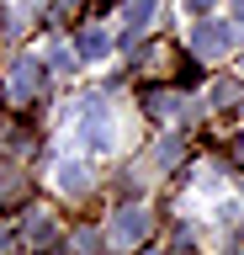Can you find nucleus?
Wrapping results in <instances>:
<instances>
[{"label":"nucleus","mask_w":244,"mask_h":255,"mask_svg":"<svg viewBox=\"0 0 244 255\" xmlns=\"http://www.w3.org/2000/svg\"><path fill=\"white\" fill-rule=\"evenodd\" d=\"M228 43H234V27H223V21H202V27H191V53H196V59H218Z\"/></svg>","instance_id":"1"},{"label":"nucleus","mask_w":244,"mask_h":255,"mask_svg":"<svg viewBox=\"0 0 244 255\" xmlns=\"http://www.w3.org/2000/svg\"><path fill=\"white\" fill-rule=\"evenodd\" d=\"M80 128H85V143H90V149H112V143H117V128H112V117L101 112V101H90V107H85Z\"/></svg>","instance_id":"2"},{"label":"nucleus","mask_w":244,"mask_h":255,"mask_svg":"<svg viewBox=\"0 0 244 255\" xmlns=\"http://www.w3.org/2000/svg\"><path fill=\"white\" fill-rule=\"evenodd\" d=\"M144 234H149V213L144 207H122L112 218V245H138Z\"/></svg>","instance_id":"3"},{"label":"nucleus","mask_w":244,"mask_h":255,"mask_svg":"<svg viewBox=\"0 0 244 255\" xmlns=\"http://www.w3.org/2000/svg\"><path fill=\"white\" fill-rule=\"evenodd\" d=\"M37 75H43V69H37L32 59H21L16 69H11V96H16V101H27V96L37 91Z\"/></svg>","instance_id":"4"},{"label":"nucleus","mask_w":244,"mask_h":255,"mask_svg":"<svg viewBox=\"0 0 244 255\" xmlns=\"http://www.w3.org/2000/svg\"><path fill=\"white\" fill-rule=\"evenodd\" d=\"M154 11H160V0H133L128 16H122V27H128V32H144L149 21H154Z\"/></svg>","instance_id":"5"},{"label":"nucleus","mask_w":244,"mask_h":255,"mask_svg":"<svg viewBox=\"0 0 244 255\" xmlns=\"http://www.w3.org/2000/svg\"><path fill=\"white\" fill-rule=\"evenodd\" d=\"M80 53H85V59H106V53H112V37H106L101 27L80 32Z\"/></svg>","instance_id":"6"},{"label":"nucleus","mask_w":244,"mask_h":255,"mask_svg":"<svg viewBox=\"0 0 244 255\" xmlns=\"http://www.w3.org/2000/svg\"><path fill=\"white\" fill-rule=\"evenodd\" d=\"M59 186H64V191H85V186H90L85 165H59Z\"/></svg>","instance_id":"7"},{"label":"nucleus","mask_w":244,"mask_h":255,"mask_svg":"<svg viewBox=\"0 0 244 255\" xmlns=\"http://www.w3.org/2000/svg\"><path fill=\"white\" fill-rule=\"evenodd\" d=\"M239 80H218V91H212V101H218V107H228V101H239Z\"/></svg>","instance_id":"8"},{"label":"nucleus","mask_w":244,"mask_h":255,"mask_svg":"<svg viewBox=\"0 0 244 255\" xmlns=\"http://www.w3.org/2000/svg\"><path fill=\"white\" fill-rule=\"evenodd\" d=\"M48 234H53V218H32V223H27V239H32V245L48 239Z\"/></svg>","instance_id":"9"},{"label":"nucleus","mask_w":244,"mask_h":255,"mask_svg":"<svg viewBox=\"0 0 244 255\" xmlns=\"http://www.w3.org/2000/svg\"><path fill=\"white\" fill-rule=\"evenodd\" d=\"M21 191V170H11V175H0V202H5V197H16Z\"/></svg>","instance_id":"10"},{"label":"nucleus","mask_w":244,"mask_h":255,"mask_svg":"<svg viewBox=\"0 0 244 255\" xmlns=\"http://www.w3.org/2000/svg\"><path fill=\"white\" fill-rule=\"evenodd\" d=\"M207 5H212V0H186V11H207Z\"/></svg>","instance_id":"11"},{"label":"nucleus","mask_w":244,"mask_h":255,"mask_svg":"<svg viewBox=\"0 0 244 255\" xmlns=\"http://www.w3.org/2000/svg\"><path fill=\"white\" fill-rule=\"evenodd\" d=\"M234 16H239V21H244V0H234Z\"/></svg>","instance_id":"12"}]
</instances>
